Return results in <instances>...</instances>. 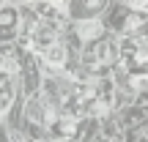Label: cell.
<instances>
[{"label": "cell", "instance_id": "1", "mask_svg": "<svg viewBox=\"0 0 148 142\" xmlns=\"http://www.w3.org/2000/svg\"><path fill=\"white\" fill-rule=\"evenodd\" d=\"M44 60H47L49 66H63L66 63V49L60 47V44H52V47H47V52H44Z\"/></svg>", "mask_w": 148, "mask_h": 142}, {"label": "cell", "instance_id": "2", "mask_svg": "<svg viewBox=\"0 0 148 142\" xmlns=\"http://www.w3.org/2000/svg\"><path fill=\"white\" fill-rule=\"evenodd\" d=\"M55 131H58V134H63V137H71V134L77 131V123H74L71 118H60V120L55 123Z\"/></svg>", "mask_w": 148, "mask_h": 142}, {"label": "cell", "instance_id": "3", "mask_svg": "<svg viewBox=\"0 0 148 142\" xmlns=\"http://www.w3.org/2000/svg\"><path fill=\"white\" fill-rule=\"evenodd\" d=\"M96 30H99V27H96V25H88V27L82 25V27H79V33H82V36H85V33H88V36H93Z\"/></svg>", "mask_w": 148, "mask_h": 142}, {"label": "cell", "instance_id": "4", "mask_svg": "<svg viewBox=\"0 0 148 142\" xmlns=\"http://www.w3.org/2000/svg\"><path fill=\"white\" fill-rule=\"evenodd\" d=\"M134 3H148V0H134Z\"/></svg>", "mask_w": 148, "mask_h": 142}]
</instances>
